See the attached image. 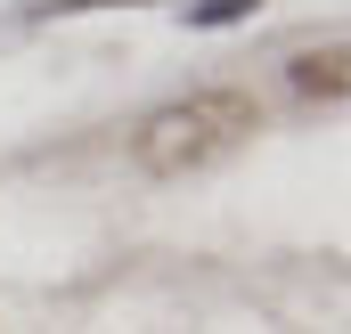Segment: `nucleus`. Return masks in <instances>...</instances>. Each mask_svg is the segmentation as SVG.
<instances>
[{
	"mask_svg": "<svg viewBox=\"0 0 351 334\" xmlns=\"http://www.w3.org/2000/svg\"><path fill=\"white\" fill-rule=\"evenodd\" d=\"M286 82H294V98H319V106H335L351 90V49L343 41H319V49H302L294 66H286Z\"/></svg>",
	"mask_w": 351,
	"mask_h": 334,
	"instance_id": "2",
	"label": "nucleus"
},
{
	"mask_svg": "<svg viewBox=\"0 0 351 334\" xmlns=\"http://www.w3.org/2000/svg\"><path fill=\"white\" fill-rule=\"evenodd\" d=\"M254 131H262V98L221 82V90H196V98L164 106V114H147L139 139H131V155H139L147 179H188V171L221 164L229 147H245Z\"/></svg>",
	"mask_w": 351,
	"mask_h": 334,
	"instance_id": "1",
	"label": "nucleus"
},
{
	"mask_svg": "<svg viewBox=\"0 0 351 334\" xmlns=\"http://www.w3.org/2000/svg\"><path fill=\"white\" fill-rule=\"evenodd\" d=\"M229 16H254V0H204V8H188V25H229Z\"/></svg>",
	"mask_w": 351,
	"mask_h": 334,
	"instance_id": "3",
	"label": "nucleus"
}]
</instances>
